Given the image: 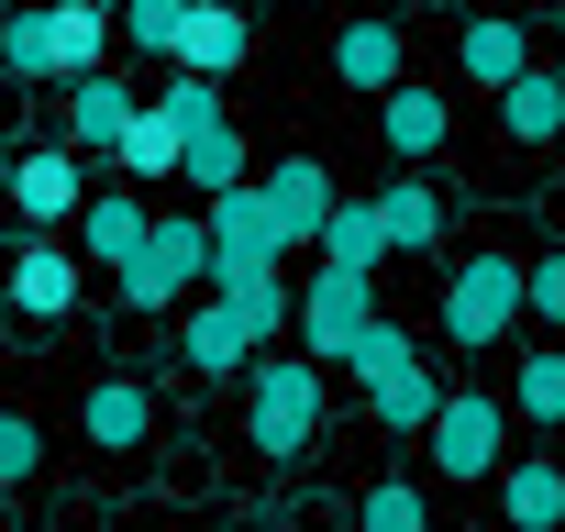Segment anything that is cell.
Wrapping results in <instances>:
<instances>
[{"mask_svg":"<svg viewBox=\"0 0 565 532\" xmlns=\"http://www.w3.org/2000/svg\"><path fill=\"white\" fill-rule=\"evenodd\" d=\"M244 56H255V12H244V0H189V23H178V56H167V67L233 78Z\"/></svg>","mask_w":565,"mask_h":532,"instance_id":"cell-12","label":"cell"},{"mask_svg":"<svg viewBox=\"0 0 565 532\" xmlns=\"http://www.w3.org/2000/svg\"><path fill=\"white\" fill-rule=\"evenodd\" d=\"M145 233H156V211H145L134 189H89V200H78V255H89V266H134Z\"/></svg>","mask_w":565,"mask_h":532,"instance_id":"cell-16","label":"cell"},{"mask_svg":"<svg viewBox=\"0 0 565 532\" xmlns=\"http://www.w3.org/2000/svg\"><path fill=\"white\" fill-rule=\"evenodd\" d=\"M322 266H366V278H377V266L399 255L388 244V222H377V200H333V222H322V244H311Z\"/></svg>","mask_w":565,"mask_h":532,"instance_id":"cell-22","label":"cell"},{"mask_svg":"<svg viewBox=\"0 0 565 532\" xmlns=\"http://www.w3.org/2000/svg\"><path fill=\"white\" fill-rule=\"evenodd\" d=\"M322 411H333V389H322L311 355H255V366H244V444H255L266 466L311 455V444H322Z\"/></svg>","mask_w":565,"mask_h":532,"instance_id":"cell-2","label":"cell"},{"mask_svg":"<svg viewBox=\"0 0 565 532\" xmlns=\"http://www.w3.org/2000/svg\"><path fill=\"white\" fill-rule=\"evenodd\" d=\"M200 211H211V266H289V244H277V211H266L255 178H244V189H211Z\"/></svg>","mask_w":565,"mask_h":532,"instance_id":"cell-8","label":"cell"},{"mask_svg":"<svg viewBox=\"0 0 565 532\" xmlns=\"http://www.w3.org/2000/svg\"><path fill=\"white\" fill-rule=\"evenodd\" d=\"M377 222H388L399 255H422V244H444V189H433V178H388V189H377Z\"/></svg>","mask_w":565,"mask_h":532,"instance_id":"cell-25","label":"cell"},{"mask_svg":"<svg viewBox=\"0 0 565 532\" xmlns=\"http://www.w3.org/2000/svg\"><path fill=\"white\" fill-rule=\"evenodd\" d=\"M355 532H433V510H422V488H411V477H377V488H366V510H355Z\"/></svg>","mask_w":565,"mask_h":532,"instance_id":"cell-28","label":"cell"},{"mask_svg":"<svg viewBox=\"0 0 565 532\" xmlns=\"http://www.w3.org/2000/svg\"><path fill=\"white\" fill-rule=\"evenodd\" d=\"M521 67H532V34H521L510 12H477L466 45H455V78H466V89H510Z\"/></svg>","mask_w":565,"mask_h":532,"instance_id":"cell-20","label":"cell"},{"mask_svg":"<svg viewBox=\"0 0 565 532\" xmlns=\"http://www.w3.org/2000/svg\"><path fill=\"white\" fill-rule=\"evenodd\" d=\"M0 289H12V311H23V322H67V311H78V289H89V255H67V244H23Z\"/></svg>","mask_w":565,"mask_h":532,"instance_id":"cell-11","label":"cell"},{"mask_svg":"<svg viewBox=\"0 0 565 532\" xmlns=\"http://www.w3.org/2000/svg\"><path fill=\"white\" fill-rule=\"evenodd\" d=\"M510 411H521V422H543V433L565 422V344H543V355H521V366H510Z\"/></svg>","mask_w":565,"mask_h":532,"instance_id":"cell-26","label":"cell"},{"mask_svg":"<svg viewBox=\"0 0 565 532\" xmlns=\"http://www.w3.org/2000/svg\"><path fill=\"white\" fill-rule=\"evenodd\" d=\"M499 123H510V145H554L565 134V67H521L499 89Z\"/></svg>","mask_w":565,"mask_h":532,"instance_id":"cell-21","label":"cell"},{"mask_svg":"<svg viewBox=\"0 0 565 532\" xmlns=\"http://www.w3.org/2000/svg\"><path fill=\"white\" fill-rule=\"evenodd\" d=\"M255 189H266V211H277V244H289V255H300V244H322V222H333V200H344L322 156H289V167H266Z\"/></svg>","mask_w":565,"mask_h":532,"instance_id":"cell-9","label":"cell"},{"mask_svg":"<svg viewBox=\"0 0 565 532\" xmlns=\"http://www.w3.org/2000/svg\"><path fill=\"white\" fill-rule=\"evenodd\" d=\"M100 56H111V0H12L0 12V67L34 89H67Z\"/></svg>","mask_w":565,"mask_h":532,"instance_id":"cell-1","label":"cell"},{"mask_svg":"<svg viewBox=\"0 0 565 532\" xmlns=\"http://www.w3.org/2000/svg\"><path fill=\"white\" fill-rule=\"evenodd\" d=\"M388 355H411V333H399V322H366V344H355V355H344V366H355V377H366V366H388Z\"/></svg>","mask_w":565,"mask_h":532,"instance_id":"cell-31","label":"cell"},{"mask_svg":"<svg viewBox=\"0 0 565 532\" xmlns=\"http://www.w3.org/2000/svg\"><path fill=\"white\" fill-rule=\"evenodd\" d=\"M78 433H89L100 455H134V444L156 433V389H145V377H100V389L78 400Z\"/></svg>","mask_w":565,"mask_h":532,"instance_id":"cell-18","label":"cell"},{"mask_svg":"<svg viewBox=\"0 0 565 532\" xmlns=\"http://www.w3.org/2000/svg\"><path fill=\"white\" fill-rule=\"evenodd\" d=\"M111 23L134 56H178V23H189V0H111Z\"/></svg>","mask_w":565,"mask_h":532,"instance_id":"cell-27","label":"cell"},{"mask_svg":"<svg viewBox=\"0 0 565 532\" xmlns=\"http://www.w3.org/2000/svg\"><path fill=\"white\" fill-rule=\"evenodd\" d=\"M34 466H45V433H34V411H0V488H34Z\"/></svg>","mask_w":565,"mask_h":532,"instance_id":"cell-30","label":"cell"},{"mask_svg":"<svg viewBox=\"0 0 565 532\" xmlns=\"http://www.w3.org/2000/svg\"><path fill=\"white\" fill-rule=\"evenodd\" d=\"M565 521V466L554 455H510L499 466V532H554Z\"/></svg>","mask_w":565,"mask_h":532,"instance_id":"cell-19","label":"cell"},{"mask_svg":"<svg viewBox=\"0 0 565 532\" xmlns=\"http://www.w3.org/2000/svg\"><path fill=\"white\" fill-rule=\"evenodd\" d=\"M178 355H189L200 377H244V366H255V333H244V311H233L222 289H200V300H189V333H178Z\"/></svg>","mask_w":565,"mask_h":532,"instance_id":"cell-17","label":"cell"},{"mask_svg":"<svg viewBox=\"0 0 565 532\" xmlns=\"http://www.w3.org/2000/svg\"><path fill=\"white\" fill-rule=\"evenodd\" d=\"M0 189H12L23 222H78V200H89V156H78V145H23Z\"/></svg>","mask_w":565,"mask_h":532,"instance_id":"cell-7","label":"cell"},{"mask_svg":"<svg viewBox=\"0 0 565 532\" xmlns=\"http://www.w3.org/2000/svg\"><path fill=\"white\" fill-rule=\"evenodd\" d=\"M411 12H466V0H411Z\"/></svg>","mask_w":565,"mask_h":532,"instance_id":"cell-32","label":"cell"},{"mask_svg":"<svg viewBox=\"0 0 565 532\" xmlns=\"http://www.w3.org/2000/svg\"><path fill=\"white\" fill-rule=\"evenodd\" d=\"M366 411H377V433H433V411H444V377H433V355L411 344V355H388V366H366Z\"/></svg>","mask_w":565,"mask_h":532,"instance_id":"cell-10","label":"cell"},{"mask_svg":"<svg viewBox=\"0 0 565 532\" xmlns=\"http://www.w3.org/2000/svg\"><path fill=\"white\" fill-rule=\"evenodd\" d=\"M333 78H344V89H366V100H377V89H399V78H411V45H399V23L355 12V23L333 34Z\"/></svg>","mask_w":565,"mask_h":532,"instance_id":"cell-15","label":"cell"},{"mask_svg":"<svg viewBox=\"0 0 565 532\" xmlns=\"http://www.w3.org/2000/svg\"><path fill=\"white\" fill-rule=\"evenodd\" d=\"M366 322H377V278H366V266H311V278H300V355L311 366L355 355Z\"/></svg>","mask_w":565,"mask_h":532,"instance_id":"cell-6","label":"cell"},{"mask_svg":"<svg viewBox=\"0 0 565 532\" xmlns=\"http://www.w3.org/2000/svg\"><path fill=\"white\" fill-rule=\"evenodd\" d=\"M510 322H521V255H466L444 278V333L466 355H488V344H510Z\"/></svg>","mask_w":565,"mask_h":532,"instance_id":"cell-5","label":"cell"},{"mask_svg":"<svg viewBox=\"0 0 565 532\" xmlns=\"http://www.w3.org/2000/svg\"><path fill=\"white\" fill-rule=\"evenodd\" d=\"M422 455H433V477H455V488L499 477V466H510V400H488V389H444Z\"/></svg>","mask_w":565,"mask_h":532,"instance_id":"cell-4","label":"cell"},{"mask_svg":"<svg viewBox=\"0 0 565 532\" xmlns=\"http://www.w3.org/2000/svg\"><path fill=\"white\" fill-rule=\"evenodd\" d=\"M111 289H122V311H178V300H200V289H211V211L156 222L145 255L111 266Z\"/></svg>","mask_w":565,"mask_h":532,"instance_id":"cell-3","label":"cell"},{"mask_svg":"<svg viewBox=\"0 0 565 532\" xmlns=\"http://www.w3.org/2000/svg\"><path fill=\"white\" fill-rule=\"evenodd\" d=\"M56 100H67V145H78V156H111V145H122V123L145 111V89H122L111 67H89V78H67Z\"/></svg>","mask_w":565,"mask_h":532,"instance_id":"cell-14","label":"cell"},{"mask_svg":"<svg viewBox=\"0 0 565 532\" xmlns=\"http://www.w3.org/2000/svg\"><path fill=\"white\" fill-rule=\"evenodd\" d=\"M444 134H455V100H444V89H411V78H399V89H377V145H388L399 167H433V156H444Z\"/></svg>","mask_w":565,"mask_h":532,"instance_id":"cell-13","label":"cell"},{"mask_svg":"<svg viewBox=\"0 0 565 532\" xmlns=\"http://www.w3.org/2000/svg\"><path fill=\"white\" fill-rule=\"evenodd\" d=\"M178 145H189V134H178V111H167V100H145V111L122 123L111 167H122V178H178Z\"/></svg>","mask_w":565,"mask_h":532,"instance_id":"cell-24","label":"cell"},{"mask_svg":"<svg viewBox=\"0 0 565 532\" xmlns=\"http://www.w3.org/2000/svg\"><path fill=\"white\" fill-rule=\"evenodd\" d=\"M521 311H532L543 333H565V244H554V255H521Z\"/></svg>","mask_w":565,"mask_h":532,"instance_id":"cell-29","label":"cell"},{"mask_svg":"<svg viewBox=\"0 0 565 532\" xmlns=\"http://www.w3.org/2000/svg\"><path fill=\"white\" fill-rule=\"evenodd\" d=\"M178 178H189L200 200H211V189H244V178H255V156H244V134H233V111H222V123H200V134L178 145Z\"/></svg>","mask_w":565,"mask_h":532,"instance_id":"cell-23","label":"cell"}]
</instances>
